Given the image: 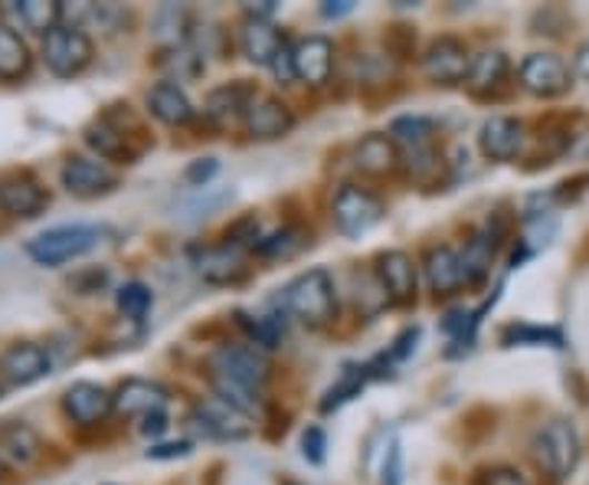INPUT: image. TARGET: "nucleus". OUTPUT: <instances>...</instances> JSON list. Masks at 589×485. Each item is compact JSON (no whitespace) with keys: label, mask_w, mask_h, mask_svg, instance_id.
I'll return each instance as SVG.
<instances>
[{"label":"nucleus","mask_w":589,"mask_h":485,"mask_svg":"<svg viewBox=\"0 0 589 485\" xmlns=\"http://www.w3.org/2000/svg\"><path fill=\"white\" fill-rule=\"evenodd\" d=\"M530 459H533V466L543 476L563 483L577 469V463H580L577 426L570 424V420H547V424L537 426L533 436H530Z\"/></svg>","instance_id":"nucleus-1"},{"label":"nucleus","mask_w":589,"mask_h":485,"mask_svg":"<svg viewBox=\"0 0 589 485\" xmlns=\"http://www.w3.org/2000/svg\"><path fill=\"white\" fill-rule=\"evenodd\" d=\"M282 308L308 328H325L338 311L331 276L325 269H308V273L294 276L282 289Z\"/></svg>","instance_id":"nucleus-2"},{"label":"nucleus","mask_w":589,"mask_h":485,"mask_svg":"<svg viewBox=\"0 0 589 485\" xmlns=\"http://www.w3.org/2000/svg\"><path fill=\"white\" fill-rule=\"evenodd\" d=\"M106 240L102 227L92 224H66V227H53L40 237L27 242V256L40 266H66L72 259L89 256L92 249H99Z\"/></svg>","instance_id":"nucleus-3"},{"label":"nucleus","mask_w":589,"mask_h":485,"mask_svg":"<svg viewBox=\"0 0 589 485\" xmlns=\"http://www.w3.org/2000/svg\"><path fill=\"white\" fill-rule=\"evenodd\" d=\"M92 57H96V47L82 27L59 23L53 33L43 37V62L59 79H72V76L86 72L92 66Z\"/></svg>","instance_id":"nucleus-4"},{"label":"nucleus","mask_w":589,"mask_h":485,"mask_svg":"<svg viewBox=\"0 0 589 485\" xmlns=\"http://www.w3.org/2000/svg\"><path fill=\"white\" fill-rule=\"evenodd\" d=\"M335 227L345 234V237H363L370 234L380 220H383V200L357 184H345L338 194H335Z\"/></svg>","instance_id":"nucleus-5"},{"label":"nucleus","mask_w":589,"mask_h":485,"mask_svg":"<svg viewBox=\"0 0 589 485\" xmlns=\"http://www.w3.org/2000/svg\"><path fill=\"white\" fill-rule=\"evenodd\" d=\"M210 370L249 390H262V384L269 380V362L249 345H220L210 358Z\"/></svg>","instance_id":"nucleus-6"},{"label":"nucleus","mask_w":589,"mask_h":485,"mask_svg":"<svg viewBox=\"0 0 589 485\" xmlns=\"http://www.w3.org/2000/svg\"><path fill=\"white\" fill-rule=\"evenodd\" d=\"M59 181L62 187L79 197V200H92V197H102V194H112L118 187V175L99 158H82V155H72L62 161V171H59Z\"/></svg>","instance_id":"nucleus-7"},{"label":"nucleus","mask_w":589,"mask_h":485,"mask_svg":"<svg viewBox=\"0 0 589 485\" xmlns=\"http://www.w3.org/2000/svg\"><path fill=\"white\" fill-rule=\"evenodd\" d=\"M190 426L210 439H246L252 433V424L246 414L233 410L220 397H203L190 407Z\"/></svg>","instance_id":"nucleus-8"},{"label":"nucleus","mask_w":589,"mask_h":485,"mask_svg":"<svg viewBox=\"0 0 589 485\" xmlns=\"http://www.w3.org/2000/svg\"><path fill=\"white\" fill-rule=\"evenodd\" d=\"M471 69V53L466 50L462 40L456 37H439L426 47L422 53V72L429 82L436 86H456V82H466Z\"/></svg>","instance_id":"nucleus-9"},{"label":"nucleus","mask_w":589,"mask_h":485,"mask_svg":"<svg viewBox=\"0 0 589 485\" xmlns=\"http://www.w3.org/2000/svg\"><path fill=\"white\" fill-rule=\"evenodd\" d=\"M518 79L537 99H557V96L570 92V86H573L570 66L553 53H530L518 69Z\"/></svg>","instance_id":"nucleus-10"},{"label":"nucleus","mask_w":589,"mask_h":485,"mask_svg":"<svg viewBox=\"0 0 589 485\" xmlns=\"http://www.w3.org/2000/svg\"><path fill=\"white\" fill-rule=\"evenodd\" d=\"M193 269L210 286H236V283H242L249 276L246 256H242V249L236 242L193 249Z\"/></svg>","instance_id":"nucleus-11"},{"label":"nucleus","mask_w":589,"mask_h":485,"mask_svg":"<svg viewBox=\"0 0 589 485\" xmlns=\"http://www.w3.org/2000/svg\"><path fill=\"white\" fill-rule=\"evenodd\" d=\"M62 410L72 424L96 426L102 424L112 410H116V394H109L102 384L92 380H76L72 387H66L62 394Z\"/></svg>","instance_id":"nucleus-12"},{"label":"nucleus","mask_w":589,"mask_h":485,"mask_svg":"<svg viewBox=\"0 0 589 485\" xmlns=\"http://www.w3.org/2000/svg\"><path fill=\"white\" fill-rule=\"evenodd\" d=\"M50 194L47 187L30 175H10L0 181V210L17 220H33L47 210Z\"/></svg>","instance_id":"nucleus-13"},{"label":"nucleus","mask_w":589,"mask_h":485,"mask_svg":"<svg viewBox=\"0 0 589 485\" xmlns=\"http://www.w3.org/2000/svg\"><path fill=\"white\" fill-rule=\"evenodd\" d=\"M47 374H50V355L43 345L20 342L0 355V377L13 387H30L37 380H43Z\"/></svg>","instance_id":"nucleus-14"},{"label":"nucleus","mask_w":589,"mask_h":485,"mask_svg":"<svg viewBox=\"0 0 589 485\" xmlns=\"http://www.w3.org/2000/svg\"><path fill=\"white\" fill-rule=\"evenodd\" d=\"M377 279H380V289L390 303L407 305L416 299V286H419V273H416V263H412L410 253L403 249H390L377 259Z\"/></svg>","instance_id":"nucleus-15"},{"label":"nucleus","mask_w":589,"mask_h":485,"mask_svg":"<svg viewBox=\"0 0 589 485\" xmlns=\"http://www.w3.org/2000/svg\"><path fill=\"white\" fill-rule=\"evenodd\" d=\"M246 135L256 138V141H276V138H286L294 128V112L276 96H256V102L249 106L246 112Z\"/></svg>","instance_id":"nucleus-16"},{"label":"nucleus","mask_w":589,"mask_h":485,"mask_svg":"<svg viewBox=\"0 0 589 485\" xmlns=\"http://www.w3.org/2000/svg\"><path fill=\"white\" fill-rule=\"evenodd\" d=\"M239 50H242L246 60L256 62V66H272L276 57L286 50V37L266 17L252 13L239 23Z\"/></svg>","instance_id":"nucleus-17"},{"label":"nucleus","mask_w":589,"mask_h":485,"mask_svg":"<svg viewBox=\"0 0 589 485\" xmlns=\"http://www.w3.org/2000/svg\"><path fill=\"white\" fill-rule=\"evenodd\" d=\"M131 138H134V135H128L124 125H116L109 116L92 121V125L86 128V145H89L102 161H112V165H134V161H138L141 148H134Z\"/></svg>","instance_id":"nucleus-18"},{"label":"nucleus","mask_w":589,"mask_h":485,"mask_svg":"<svg viewBox=\"0 0 589 485\" xmlns=\"http://www.w3.org/2000/svg\"><path fill=\"white\" fill-rule=\"evenodd\" d=\"M294 79L308 86H325L335 69V43L328 37H305L292 47Z\"/></svg>","instance_id":"nucleus-19"},{"label":"nucleus","mask_w":589,"mask_h":485,"mask_svg":"<svg viewBox=\"0 0 589 485\" xmlns=\"http://www.w3.org/2000/svg\"><path fill=\"white\" fill-rule=\"evenodd\" d=\"M168 407V390L154 380H144V377H131L124 380L116 390V410L121 417H154V414H164Z\"/></svg>","instance_id":"nucleus-20"},{"label":"nucleus","mask_w":589,"mask_h":485,"mask_svg":"<svg viewBox=\"0 0 589 485\" xmlns=\"http://www.w3.org/2000/svg\"><path fill=\"white\" fill-rule=\"evenodd\" d=\"M478 145H481V155L491 161H515L525 148V125L508 116H495L481 125Z\"/></svg>","instance_id":"nucleus-21"},{"label":"nucleus","mask_w":589,"mask_h":485,"mask_svg":"<svg viewBox=\"0 0 589 485\" xmlns=\"http://www.w3.org/2000/svg\"><path fill=\"white\" fill-rule=\"evenodd\" d=\"M422 273H426V286L436 296H452L466 286L462 279V259L452 246H432L422 259Z\"/></svg>","instance_id":"nucleus-22"},{"label":"nucleus","mask_w":589,"mask_h":485,"mask_svg":"<svg viewBox=\"0 0 589 485\" xmlns=\"http://www.w3.org/2000/svg\"><path fill=\"white\" fill-rule=\"evenodd\" d=\"M252 102H256V89L249 82H230V86H220L210 92L203 112L217 128H230L239 119H246Z\"/></svg>","instance_id":"nucleus-23"},{"label":"nucleus","mask_w":589,"mask_h":485,"mask_svg":"<svg viewBox=\"0 0 589 485\" xmlns=\"http://www.w3.org/2000/svg\"><path fill=\"white\" fill-rule=\"evenodd\" d=\"M66 7L57 0H20V3H3V17L13 20V30H30V33H53L62 20Z\"/></svg>","instance_id":"nucleus-24"},{"label":"nucleus","mask_w":589,"mask_h":485,"mask_svg":"<svg viewBox=\"0 0 589 485\" xmlns=\"http://www.w3.org/2000/svg\"><path fill=\"white\" fill-rule=\"evenodd\" d=\"M43 453L40 433L23 420H0V459L13 466H30Z\"/></svg>","instance_id":"nucleus-25"},{"label":"nucleus","mask_w":589,"mask_h":485,"mask_svg":"<svg viewBox=\"0 0 589 485\" xmlns=\"http://www.w3.org/2000/svg\"><path fill=\"white\" fill-rule=\"evenodd\" d=\"M148 109H151L154 119L171 125V128H180V125L193 121V106H190L187 92H183L180 86H174L171 79L158 82V86L148 92Z\"/></svg>","instance_id":"nucleus-26"},{"label":"nucleus","mask_w":589,"mask_h":485,"mask_svg":"<svg viewBox=\"0 0 589 485\" xmlns=\"http://www.w3.org/2000/svg\"><path fill=\"white\" fill-rule=\"evenodd\" d=\"M400 161V151L390 135H367L353 148V168L363 175H387Z\"/></svg>","instance_id":"nucleus-27"},{"label":"nucleus","mask_w":589,"mask_h":485,"mask_svg":"<svg viewBox=\"0 0 589 485\" xmlns=\"http://www.w3.org/2000/svg\"><path fill=\"white\" fill-rule=\"evenodd\" d=\"M501 234L498 230H491V224L485 227V230H478L475 237L466 246V253H459V259H462V279H466V286H475V283H481L485 276H488V269H491V259H495V253H498V240Z\"/></svg>","instance_id":"nucleus-28"},{"label":"nucleus","mask_w":589,"mask_h":485,"mask_svg":"<svg viewBox=\"0 0 589 485\" xmlns=\"http://www.w3.org/2000/svg\"><path fill=\"white\" fill-rule=\"evenodd\" d=\"M30 66H33V57H30L27 40L10 23H0V79L7 82L23 79Z\"/></svg>","instance_id":"nucleus-29"},{"label":"nucleus","mask_w":589,"mask_h":485,"mask_svg":"<svg viewBox=\"0 0 589 485\" xmlns=\"http://www.w3.org/2000/svg\"><path fill=\"white\" fill-rule=\"evenodd\" d=\"M390 138L400 155L436 148V121L422 119V116H403L390 125Z\"/></svg>","instance_id":"nucleus-30"},{"label":"nucleus","mask_w":589,"mask_h":485,"mask_svg":"<svg viewBox=\"0 0 589 485\" xmlns=\"http://www.w3.org/2000/svg\"><path fill=\"white\" fill-rule=\"evenodd\" d=\"M505 79H508V57H505L501 50H485V53L471 57V69L466 86H469L475 96L495 92Z\"/></svg>","instance_id":"nucleus-31"},{"label":"nucleus","mask_w":589,"mask_h":485,"mask_svg":"<svg viewBox=\"0 0 589 485\" xmlns=\"http://www.w3.org/2000/svg\"><path fill=\"white\" fill-rule=\"evenodd\" d=\"M210 384H213V394H217L223 404H230L233 410L246 414V417H256V414H259V407H262L259 390H249V387H242V384H236V380H227V377H220V374H210Z\"/></svg>","instance_id":"nucleus-32"},{"label":"nucleus","mask_w":589,"mask_h":485,"mask_svg":"<svg viewBox=\"0 0 589 485\" xmlns=\"http://www.w3.org/2000/svg\"><path fill=\"white\" fill-rule=\"evenodd\" d=\"M301 246H305V234H301L298 227L272 230V234H266V237H259V240L252 242V249H256L259 256H266V259H279V256L289 259Z\"/></svg>","instance_id":"nucleus-33"},{"label":"nucleus","mask_w":589,"mask_h":485,"mask_svg":"<svg viewBox=\"0 0 589 485\" xmlns=\"http://www.w3.org/2000/svg\"><path fill=\"white\" fill-rule=\"evenodd\" d=\"M118 311L121 315H128V318H141L151 303H154V296H151V289L148 286H141V283H128V286H121L116 296Z\"/></svg>","instance_id":"nucleus-34"},{"label":"nucleus","mask_w":589,"mask_h":485,"mask_svg":"<svg viewBox=\"0 0 589 485\" xmlns=\"http://www.w3.org/2000/svg\"><path fill=\"white\" fill-rule=\"evenodd\" d=\"M239 318H242V328L249 331V338H252L256 345L276 348V345L282 342V325H279L276 318H259V321H249L246 315H239Z\"/></svg>","instance_id":"nucleus-35"},{"label":"nucleus","mask_w":589,"mask_h":485,"mask_svg":"<svg viewBox=\"0 0 589 485\" xmlns=\"http://www.w3.org/2000/svg\"><path fill=\"white\" fill-rule=\"evenodd\" d=\"M360 387H363V374H357V367H348V374L328 390V400L321 404L325 410H331V407H338V404H345V400H351L360 394Z\"/></svg>","instance_id":"nucleus-36"},{"label":"nucleus","mask_w":589,"mask_h":485,"mask_svg":"<svg viewBox=\"0 0 589 485\" xmlns=\"http://www.w3.org/2000/svg\"><path fill=\"white\" fill-rule=\"evenodd\" d=\"M511 342H518V345H543V342H553V348H560V335L557 331H550V328H530V325H511L508 331H505V345H511Z\"/></svg>","instance_id":"nucleus-37"},{"label":"nucleus","mask_w":589,"mask_h":485,"mask_svg":"<svg viewBox=\"0 0 589 485\" xmlns=\"http://www.w3.org/2000/svg\"><path fill=\"white\" fill-rule=\"evenodd\" d=\"M325 449H328L325 429H321V426H308L305 436H301V453H305V459L318 466V463H325Z\"/></svg>","instance_id":"nucleus-38"},{"label":"nucleus","mask_w":589,"mask_h":485,"mask_svg":"<svg viewBox=\"0 0 589 485\" xmlns=\"http://www.w3.org/2000/svg\"><path fill=\"white\" fill-rule=\"evenodd\" d=\"M475 485H528V479L518 469H511V466H495V469L481 473Z\"/></svg>","instance_id":"nucleus-39"},{"label":"nucleus","mask_w":589,"mask_h":485,"mask_svg":"<svg viewBox=\"0 0 589 485\" xmlns=\"http://www.w3.org/2000/svg\"><path fill=\"white\" fill-rule=\"evenodd\" d=\"M217 171H220L217 158H200L197 165H190V168H187V181H193L197 187H207V181H210Z\"/></svg>","instance_id":"nucleus-40"},{"label":"nucleus","mask_w":589,"mask_h":485,"mask_svg":"<svg viewBox=\"0 0 589 485\" xmlns=\"http://www.w3.org/2000/svg\"><path fill=\"white\" fill-rule=\"evenodd\" d=\"M180 456H190V443L180 439V443H161V446H151L148 449V459H180Z\"/></svg>","instance_id":"nucleus-41"},{"label":"nucleus","mask_w":589,"mask_h":485,"mask_svg":"<svg viewBox=\"0 0 589 485\" xmlns=\"http://www.w3.org/2000/svg\"><path fill=\"white\" fill-rule=\"evenodd\" d=\"M272 72H276L282 82H292L294 79V62H292V50H289V47L276 57V62H272Z\"/></svg>","instance_id":"nucleus-42"},{"label":"nucleus","mask_w":589,"mask_h":485,"mask_svg":"<svg viewBox=\"0 0 589 485\" xmlns=\"http://www.w3.org/2000/svg\"><path fill=\"white\" fill-rule=\"evenodd\" d=\"M141 429H144V433H148V436H151V433H154V436H158V433H164V426H168V417H164V414H154V417H148V420H141Z\"/></svg>","instance_id":"nucleus-43"},{"label":"nucleus","mask_w":589,"mask_h":485,"mask_svg":"<svg viewBox=\"0 0 589 485\" xmlns=\"http://www.w3.org/2000/svg\"><path fill=\"white\" fill-rule=\"evenodd\" d=\"M348 10H353V3H341V7H325V17H341V13H348Z\"/></svg>","instance_id":"nucleus-44"},{"label":"nucleus","mask_w":589,"mask_h":485,"mask_svg":"<svg viewBox=\"0 0 589 485\" xmlns=\"http://www.w3.org/2000/svg\"><path fill=\"white\" fill-rule=\"evenodd\" d=\"M3 479H7V463L0 459V483H3Z\"/></svg>","instance_id":"nucleus-45"},{"label":"nucleus","mask_w":589,"mask_h":485,"mask_svg":"<svg viewBox=\"0 0 589 485\" xmlns=\"http://www.w3.org/2000/svg\"><path fill=\"white\" fill-rule=\"evenodd\" d=\"M0 397H3V387H0Z\"/></svg>","instance_id":"nucleus-46"}]
</instances>
